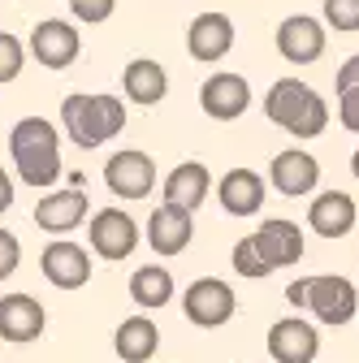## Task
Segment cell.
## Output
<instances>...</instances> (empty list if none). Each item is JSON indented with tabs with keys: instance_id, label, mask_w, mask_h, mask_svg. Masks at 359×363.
<instances>
[{
	"instance_id": "1",
	"label": "cell",
	"mask_w": 359,
	"mask_h": 363,
	"mask_svg": "<svg viewBox=\"0 0 359 363\" xmlns=\"http://www.w3.org/2000/svg\"><path fill=\"white\" fill-rule=\"evenodd\" d=\"M9 156L26 186H53L61 177V134L48 117H22L9 130Z\"/></svg>"
},
{
	"instance_id": "2",
	"label": "cell",
	"mask_w": 359,
	"mask_h": 363,
	"mask_svg": "<svg viewBox=\"0 0 359 363\" xmlns=\"http://www.w3.org/2000/svg\"><path fill=\"white\" fill-rule=\"evenodd\" d=\"M61 125H65V134H70L82 152H96V147H104L109 139H117V134H121L126 104L117 96H65Z\"/></svg>"
},
{
	"instance_id": "3",
	"label": "cell",
	"mask_w": 359,
	"mask_h": 363,
	"mask_svg": "<svg viewBox=\"0 0 359 363\" xmlns=\"http://www.w3.org/2000/svg\"><path fill=\"white\" fill-rule=\"evenodd\" d=\"M307 311L316 315L321 325L329 329H342L355 320V311H359V290L346 281V277H307Z\"/></svg>"
},
{
	"instance_id": "4",
	"label": "cell",
	"mask_w": 359,
	"mask_h": 363,
	"mask_svg": "<svg viewBox=\"0 0 359 363\" xmlns=\"http://www.w3.org/2000/svg\"><path fill=\"white\" fill-rule=\"evenodd\" d=\"M234 307H238V298H234V290L221 281V277H199V281H191L187 294H182L187 320L199 325V329H221V325L234 315Z\"/></svg>"
},
{
	"instance_id": "5",
	"label": "cell",
	"mask_w": 359,
	"mask_h": 363,
	"mask_svg": "<svg viewBox=\"0 0 359 363\" xmlns=\"http://www.w3.org/2000/svg\"><path fill=\"white\" fill-rule=\"evenodd\" d=\"M104 186L117 195V199H148L152 186H156V164L148 152H113L109 164H104Z\"/></svg>"
},
{
	"instance_id": "6",
	"label": "cell",
	"mask_w": 359,
	"mask_h": 363,
	"mask_svg": "<svg viewBox=\"0 0 359 363\" xmlns=\"http://www.w3.org/2000/svg\"><path fill=\"white\" fill-rule=\"evenodd\" d=\"M87 230H92V251L100 259H126V255H134V247H139V225H134V216L121 212V208H100L92 220H87Z\"/></svg>"
},
{
	"instance_id": "7",
	"label": "cell",
	"mask_w": 359,
	"mask_h": 363,
	"mask_svg": "<svg viewBox=\"0 0 359 363\" xmlns=\"http://www.w3.org/2000/svg\"><path fill=\"white\" fill-rule=\"evenodd\" d=\"M31 57L39 65H48V69H70L82 52V39L74 30V22H61V18H48V22H39L31 30Z\"/></svg>"
},
{
	"instance_id": "8",
	"label": "cell",
	"mask_w": 359,
	"mask_h": 363,
	"mask_svg": "<svg viewBox=\"0 0 359 363\" xmlns=\"http://www.w3.org/2000/svg\"><path fill=\"white\" fill-rule=\"evenodd\" d=\"M191 216H195L191 208L165 199V203L148 216V247H152L156 255H182V251L191 247V238H195V220H191Z\"/></svg>"
},
{
	"instance_id": "9",
	"label": "cell",
	"mask_w": 359,
	"mask_h": 363,
	"mask_svg": "<svg viewBox=\"0 0 359 363\" xmlns=\"http://www.w3.org/2000/svg\"><path fill=\"white\" fill-rule=\"evenodd\" d=\"M199 108L216 121H238L251 108V82L243 74H212L199 86Z\"/></svg>"
},
{
	"instance_id": "10",
	"label": "cell",
	"mask_w": 359,
	"mask_h": 363,
	"mask_svg": "<svg viewBox=\"0 0 359 363\" xmlns=\"http://www.w3.org/2000/svg\"><path fill=\"white\" fill-rule=\"evenodd\" d=\"M268 182L286 195V199H299V195H311L321 186V160L311 156V152H277L273 164H268Z\"/></svg>"
},
{
	"instance_id": "11",
	"label": "cell",
	"mask_w": 359,
	"mask_h": 363,
	"mask_svg": "<svg viewBox=\"0 0 359 363\" xmlns=\"http://www.w3.org/2000/svg\"><path fill=\"white\" fill-rule=\"evenodd\" d=\"M316 350H321V333L303 315H290V320H277L268 329V359L277 363H311Z\"/></svg>"
},
{
	"instance_id": "12",
	"label": "cell",
	"mask_w": 359,
	"mask_h": 363,
	"mask_svg": "<svg viewBox=\"0 0 359 363\" xmlns=\"http://www.w3.org/2000/svg\"><path fill=\"white\" fill-rule=\"evenodd\" d=\"M48 325V311L35 294H5L0 298V337L13 342V346H26L43 333Z\"/></svg>"
},
{
	"instance_id": "13",
	"label": "cell",
	"mask_w": 359,
	"mask_h": 363,
	"mask_svg": "<svg viewBox=\"0 0 359 363\" xmlns=\"http://www.w3.org/2000/svg\"><path fill=\"white\" fill-rule=\"evenodd\" d=\"M277 52L290 65H311L325 57V26L307 13H294L277 26Z\"/></svg>"
},
{
	"instance_id": "14",
	"label": "cell",
	"mask_w": 359,
	"mask_h": 363,
	"mask_svg": "<svg viewBox=\"0 0 359 363\" xmlns=\"http://www.w3.org/2000/svg\"><path fill=\"white\" fill-rule=\"evenodd\" d=\"M39 268L57 290H78V286L92 281V255L78 242H48L39 255Z\"/></svg>"
},
{
	"instance_id": "15",
	"label": "cell",
	"mask_w": 359,
	"mask_h": 363,
	"mask_svg": "<svg viewBox=\"0 0 359 363\" xmlns=\"http://www.w3.org/2000/svg\"><path fill=\"white\" fill-rule=\"evenodd\" d=\"M87 212H92L87 191L70 186V191H57V195H43L35 203V225L43 234H70V230H78V225L87 220Z\"/></svg>"
},
{
	"instance_id": "16",
	"label": "cell",
	"mask_w": 359,
	"mask_h": 363,
	"mask_svg": "<svg viewBox=\"0 0 359 363\" xmlns=\"http://www.w3.org/2000/svg\"><path fill=\"white\" fill-rule=\"evenodd\" d=\"M234 48V22L226 13H199L187 30V52L195 61H221Z\"/></svg>"
},
{
	"instance_id": "17",
	"label": "cell",
	"mask_w": 359,
	"mask_h": 363,
	"mask_svg": "<svg viewBox=\"0 0 359 363\" xmlns=\"http://www.w3.org/2000/svg\"><path fill=\"white\" fill-rule=\"evenodd\" d=\"M355 216L359 212H355V199L346 191H325V195L311 199V208H307V225L321 238H346L355 230Z\"/></svg>"
},
{
	"instance_id": "18",
	"label": "cell",
	"mask_w": 359,
	"mask_h": 363,
	"mask_svg": "<svg viewBox=\"0 0 359 363\" xmlns=\"http://www.w3.org/2000/svg\"><path fill=\"white\" fill-rule=\"evenodd\" d=\"M121 86H126V100H130V104L152 108V104H160V100L169 96V74H165L160 61L139 57V61H130V65L121 69Z\"/></svg>"
},
{
	"instance_id": "19",
	"label": "cell",
	"mask_w": 359,
	"mask_h": 363,
	"mask_svg": "<svg viewBox=\"0 0 359 363\" xmlns=\"http://www.w3.org/2000/svg\"><path fill=\"white\" fill-rule=\"evenodd\" d=\"M216 195H221V208L230 216H255L264 208V177L255 169H230L221 177Z\"/></svg>"
},
{
	"instance_id": "20",
	"label": "cell",
	"mask_w": 359,
	"mask_h": 363,
	"mask_svg": "<svg viewBox=\"0 0 359 363\" xmlns=\"http://www.w3.org/2000/svg\"><path fill=\"white\" fill-rule=\"evenodd\" d=\"M208 191H212V173H208L204 160H182L177 169H169V177H165V199L169 203H182L191 212H199V203L208 199Z\"/></svg>"
},
{
	"instance_id": "21",
	"label": "cell",
	"mask_w": 359,
	"mask_h": 363,
	"mask_svg": "<svg viewBox=\"0 0 359 363\" xmlns=\"http://www.w3.org/2000/svg\"><path fill=\"white\" fill-rule=\"evenodd\" d=\"M255 242H260V251L268 259H273V268H290V264L303 259V230L294 220H260Z\"/></svg>"
},
{
	"instance_id": "22",
	"label": "cell",
	"mask_w": 359,
	"mask_h": 363,
	"mask_svg": "<svg viewBox=\"0 0 359 363\" xmlns=\"http://www.w3.org/2000/svg\"><path fill=\"white\" fill-rule=\"evenodd\" d=\"M156 346H160V329L148 320V315H126L117 325V333H113V350L126 363H148L156 354Z\"/></svg>"
},
{
	"instance_id": "23",
	"label": "cell",
	"mask_w": 359,
	"mask_h": 363,
	"mask_svg": "<svg viewBox=\"0 0 359 363\" xmlns=\"http://www.w3.org/2000/svg\"><path fill=\"white\" fill-rule=\"evenodd\" d=\"M307 96H311L307 82H299V78H277L273 86H268V96H264V117L286 130V125L299 117V108H303Z\"/></svg>"
},
{
	"instance_id": "24",
	"label": "cell",
	"mask_w": 359,
	"mask_h": 363,
	"mask_svg": "<svg viewBox=\"0 0 359 363\" xmlns=\"http://www.w3.org/2000/svg\"><path fill=\"white\" fill-rule=\"evenodd\" d=\"M130 298L139 303L143 311L165 307V303L173 298V277H169V268H160V264L134 268V277H130Z\"/></svg>"
},
{
	"instance_id": "25",
	"label": "cell",
	"mask_w": 359,
	"mask_h": 363,
	"mask_svg": "<svg viewBox=\"0 0 359 363\" xmlns=\"http://www.w3.org/2000/svg\"><path fill=\"white\" fill-rule=\"evenodd\" d=\"M230 264H234V272H238V277H247V281H264L268 272H273V259H268V255L260 251L255 234H247V238H238V242H234V255H230Z\"/></svg>"
},
{
	"instance_id": "26",
	"label": "cell",
	"mask_w": 359,
	"mask_h": 363,
	"mask_svg": "<svg viewBox=\"0 0 359 363\" xmlns=\"http://www.w3.org/2000/svg\"><path fill=\"white\" fill-rule=\"evenodd\" d=\"M325 125H329V104H325L321 91H311V96L303 100V108H299V117H294L286 130L303 143V139H316V134H325Z\"/></svg>"
},
{
	"instance_id": "27",
	"label": "cell",
	"mask_w": 359,
	"mask_h": 363,
	"mask_svg": "<svg viewBox=\"0 0 359 363\" xmlns=\"http://www.w3.org/2000/svg\"><path fill=\"white\" fill-rule=\"evenodd\" d=\"M325 26H333L338 35H355L359 30V0H325Z\"/></svg>"
},
{
	"instance_id": "28",
	"label": "cell",
	"mask_w": 359,
	"mask_h": 363,
	"mask_svg": "<svg viewBox=\"0 0 359 363\" xmlns=\"http://www.w3.org/2000/svg\"><path fill=\"white\" fill-rule=\"evenodd\" d=\"M22 61H26L22 39L9 35V30H0V82H13L22 74Z\"/></svg>"
},
{
	"instance_id": "29",
	"label": "cell",
	"mask_w": 359,
	"mask_h": 363,
	"mask_svg": "<svg viewBox=\"0 0 359 363\" xmlns=\"http://www.w3.org/2000/svg\"><path fill=\"white\" fill-rule=\"evenodd\" d=\"M117 9V0H70V13L78 22H104Z\"/></svg>"
},
{
	"instance_id": "30",
	"label": "cell",
	"mask_w": 359,
	"mask_h": 363,
	"mask_svg": "<svg viewBox=\"0 0 359 363\" xmlns=\"http://www.w3.org/2000/svg\"><path fill=\"white\" fill-rule=\"evenodd\" d=\"M338 117L350 134H359V86H342L338 91Z\"/></svg>"
},
{
	"instance_id": "31",
	"label": "cell",
	"mask_w": 359,
	"mask_h": 363,
	"mask_svg": "<svg viewBox=\"0 0 359 363\" xmlns=\"http://www.w3.org/2000/svg\"><path fill=\"white\" fill-rule=\"evenodd\" d=\"M18 264H22V247H18V238H13L9 230H0V281L13 277Z\"/></svg>"
},
{
	"instance_id": "32",
	"label": "cell",
	"mask_w": 359,
	"mask_h": 363,
	"mask_svg": "<svg viewBox=\"0 0 359 363\" xmlns=\"http://www.w3.org/2000/svg\"><path fill=\"white\" fill-rule=\"evenodd\" d=\"M333 86H338V91H342V86H359V52L342 61V69H338V82H333Z\"/></svg>"
},
{
	"instance_id": "33",
	"label": "cell",
	"mask_w": 359,
	"mask_h": 363,
	"mask_svg": "<svg viewBox=\"0 0 359 363\" xmlns=\"http://www.w3.org/2000/svg\"><path fill=\"white\" fill-rule=\"evenodd\" d=\"M286 303H294L299 311L307 307V277H299V281H290V286H286Z\"/></svg>"
},
{
	"instance_id": "34",
	"label": "cell",
	"mask_w": 359,
	"mask_h": 363,
	"mask_svg": "<svg viewBox=\"0 0 359 363\" xmlns=\"http://www.w3.org/2000/svg\"><path fill=\"white\" fill-rule=\"evenodd\" d=\"M13 208V177L0 169V212H9Z\"/></svg>"
},
{
	"instance_id": "35",
	"label": "cell",
	"mask_w": 359,
	"mask_h": 363,
	"mask_svg": "<svg viewBox=\"0 0 359 363\" xmlns=\"http://www.w3.org/2000/svg\"><path fill=\"white\" fill-rule=\"evenodd\" d=\"M350 173H355V177H359V152H355V156H350Z\"/></svg>"
}]
</instances>
